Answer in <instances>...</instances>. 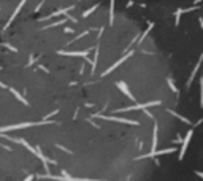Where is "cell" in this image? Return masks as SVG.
I'll return each mask as SVG.
<instances>
[{
    "instance_id": "obj_24",
    "label": "cell",
    "mask_w": 203,
    "mask_h": 181,
    "mask_svg": "<svg viewBox=\"0 0 203 181\" xmlns=\"http://www.w3.org/2000/svg\"><path fill=\"white\" fill-rule=\"evenodd\" d=\"M57 146V148H59V149H62V151H65V153H68V154H72V151H70V149H67V148H64V146H60V145H56Z\"/></svg>"
},
{
    "instance_id": "obj_26",
    "label": "cell",
    "mask_w": 203,
    "mask_h": 181,
    "mask_svg": "<svg viewBox=\"0 0 203 181\" xmlns=\"http://www.w3.org/2000/svg\"><path fill=\"white\" fill-rule=\"evenodd\" d=\"M198 22H200V27H202V30H203V18H198Z\"/></svg>"
},
{
    "instance_id": "obj_18",
    "label": "cell",
    "mask_w": 203,
    "mask_h": 181,
    "mask_svg": "<svg viewBox=\"0 0 203 181\" xmlns=\"http://www.w3.org/2000/svg\"><path fill=\"white\" fill-rule=\"evenodd\" d=\"M167 83H168V86L171 88V91H173L175 94H179V91H178V88H176V86H175L173 79H171V78H167Z\"/></svg>"
},
{
    "instance_id": "obj_9",
    "label": "cell",
    "mask_w": 203,
    "mask_h": 181,
    "mask_svg": "<svg viewBox=\"0 0 203 181\" xmlns=\"http://www.w3.org/2000/svg\"><path fill=\"white\" fill-rule=\"evenodd\" d=\"M27 2V0H21V3H19V5L18 6H16V10H14V11H13V15H11V18H10V21L8 22H6V24H5V27H3V30H6V29H8V26L10 24H11V22L13 21H14V18H16V16H18L19 15V11H21V8H22V6H24V3Z\"/></svg>"
},
{
    "instance_id": "obj_23",
    "label": "cell",
    "mask_w": 203,
    "mask_h": 181,
    "mask_svg": "<svg viewBox=\"0 0 203 181\" xmlns=\"http://www.w3.org/2000/svg\"><path fill=\"white\" fill-rule=\"evenodd\" d=\"M75 30H73L72 27H64V33H73Z\"/></svg>"
},
{
    "instance_id": "obj_22",
    "label": "cell",
    "mask_w": 203,
    "mask_h": 181,
    "mask_svg": "<svg viewBox=\"0 0 203 181\" xmlns=\"http://www.w3.org/2000/svg\"><path fill=\"white\" fill-rule=\"evenodd\" d=\"M65 18L68 19V21H72L73 24H76V22H78V19H76V18H72V16H70V15H65Z\"/></svg>"
},
{
    "instance_id": "obj_6",
    "label": "cell",
    "mask_w": 203,
    "mask_h": 181,
    "mask_svg": "<svg viewBox=\"0 0 203 181\" xmlns=\"http://www.w3.org/2000/svg\"><path fill=\"white\" fill-rule=\"evenodd\" d=\"M132 56H133V51H132V53H128L127 56H122V57H121L119 60H117V62H114V64H113V65H111V67H110V68H108V70H105V72L102 73V76H106V75H110L111 72H114V70H116L117 67L121 65V64H122V62H126V60H127L128 57H132Z\"/></svg>"
},
{
    "instance_id": "obj_21",
    "label": "cell",
    "mask_w": 203,
    "mask_h": 181,
    "mask_svg": "<svg viewBox=\"0 0 203 181\" xmlns=\"http://www.w3.org/2000/svg\"><path fill=\"white\" fill-rule=\"evenodd\" d=\"M198 6H189V8H182V11L184 13H191V11H194V10H197Z\"/></svg>"
},
{
    "instance_id": "obj_8",
    "label": "cell",
    "mask_w": 203,
    "mask_h": 181,
    "mask_svg": "<svg viewBox=\"0 0 203 181\" xmlns=\"http://www.w3.org/2000/svg\"><path fill=\"white\" fill-rule=\"evenodd\" d=\"M117 88H119L121 91H122V94L124 95H127V99H130L132 102H137V99H135V95H132V92L128 91V88H127V84L124 81H117Z\"/></svg>"
},
{
    "instance_id": "obj_12",
    "label": "cell",
    "mask_w": 203,
    "mask_h": 181,
    "mask_svg": "<svg viewBox=\"0 0 203 181\" xmlns=\"http://www.w3.org/2000/svg\"><path fill=\"white\" fill-rule=\"evenodd\" d=\"M178 148L176 146H173V148H165V149H159V151H155L154 153V156H162V154H171V153H175Z\"/></svg>"
},
{
    "instance_id": "obj_15",
    "label": "cell",
    "mask_w": 203,
    "mask_h": 181,
    "mask_svg": "<svg viewBox=\"0 0 203 181\" xmlns=\"http://www.w3.org/2000/svg\"><path fill=\"white\" fill-rule=\"evenodd\" d=\"M114 24V0H110V26Z\"/></svg>"
},
{
    "instance_id": "obj_27",
    "label": "cell",
    "mask_w": 203,
    "mask_h": 181,
    "mask_svg": "<svg viewBox=\"0 0 203 181\" xmlns=\"http://www.w3.org/2000/svg\"><path fill=\"white\" fill-rule=\"evenodd\" d=\"M200 2H202V0H195L194 3H195V5H198V3H200Z\"/></svg>"
},
{
    "instance_id": "obj_25",
    "label": "cell",
    "mask_w": 203,
    "mask_h": 181,
    "mask_svg": "<svg viewBox=\"0 0 203 181\" xmlns=\"http://www.w3.org/2000/svg\"><path fill=\"white\" fill-rule=\"evenodd\" d=\"M195 175L200 176V178H203V172H198V170H195Z\"/></svg>"
},
{
    "instance_id": "obj_16",
    "label": "cell",
    "mask_w": 203,
    "mask_h": 181,
    "mask_svg": "<svg viewBox=\"0 0 203 181\" xmlns=\"http://www.w3.org/2000/svg\"><path fill=\"white\" fill-rule=\"evenodd\" d=\"M182 13H184V11H182V8H178V10H176V13H175V18H176V19H175V26H179Z\"/></svg>"
},
{
    "instance_id": "obj_2",
    "label": "cell",
    "mask_w": 203,
    "mask_h": 181,
    "mask_svg": "<svg viewBox=\"0 0 203 181\" xmlns=\"http://www.w3.org/2000/svg\"><path fill=\"white\" fill-rule=\"evenodd\" d=\"M49 121H41V122H21V124H14V126H6L2 127V133L8 132V130H18V129H24V127H32V126H40V124H48Z\"/></svg>"
},
{
    "instance_id": "obj_17",
    "label": "cell",
    "mask_w": 203,
    "mask_h": 181,
    "mask_svg": "<svg viewBox=\"0 0 203 181\" xmlns=\"http://www.w3.org/2000/svg\"><path fill=\"white\" fill-rule=\"evenodd\" d=\"M68 21V19H60V21H57V22H52V24H49L48 27H45V29H51V27H57V26H62V24H65V22Z\"/></svg>"
},
{
    "instance_id": "obj_4",
    "label": "cell",
    "mask_w": 203,
    "mask_h": 181,
    "mask_svg": "<svg viewBox=\"0 0 203 181\" xmlns=\"http://www.w3.org/2000/svg\"><path fill=\"white\" fill-rule=\"evenodd\" d=\"M95 118H102L105 121H114V122H121V124H130V126H138L137 121H130V119H126V118H116V116H102L100 113L95 115Z\"/></svg>"
},
{
    "instance_id": "obj_11",
    "label": "cell",
    "mask_w": 203,
    "mask_h": 181,
    "mask_svg": "<svg viewBox=\"0 0 203 181\" xmlns=\"http://www.w3.org/2000/svg\"><path fill=\"white\" fill-rule=\"evenodd\" d=\"M168 113H170V115H173L175 118H178L179 121H181V122H184V124H187V126H191V121H189L187 118H186V116H182V115H178L176 111H173V110H168Z\"/></svg>"
},
{
    "instance_id": "obj_3",
    "label": "cell",
    "mask_w": 203,
    "mask_h": 181,
    "mask_svg": "<svg viewBox=\"0 0 203 181\" xmlns=\"http://www.w3.org/2000/svg\"><path fill=\"white\" fill-rule=\"evenodd\" d=\"M192 137H194V130L191 129V130H187V133H186L184 140H182V145H181V149H179L178 160H182V159H184V154H186V151H187V146H189V143H191Z\"/></svg>"
},
{
    "instance_id": "obj_7",
    "label": "cell",
    "mask_w": 203,
    "mask_h": 181,
    "mask_svg": "<svg viewBox=\"0 0 203 181\" xmlns=\"http://www.w3.org/2000/svg\"><path fill=\"white\" fill-rule=\"evenodd\" d=\"M202 62H203V54H200V57H198L197 64H195V67H194V70H192L191 76L187 78V83H186V88H187V89L192 86V81H194V78H195V75H197V72L200 70V65H202Z\"/></svg>"
},
{
    "instance_id": "obj_20",
    "label": "cell",
    "mask_w": 203,
    "mask_h": 181,
    "mask_svg": "<svg viewBox=\"0 0 203 181\" xmlns=\"http://www.w3.org/2000/svg\"><path fill=\"white\" fill-rule=\"evenodd\" d=\"M200 108H203V78H200Z\"/></svg>"
},
{
    "instance_id": "obj_1",
    "label": "cell",
    "mask_w": 203,
    "mask_h": 181,
    "mask_svg": "<svg viewBox=\"0 0 203 181\" xmlns=\"http://www.w3.org/2000/svg\"><path fill=\"white\" fill-rule=\"evenodd\" d=\"M160 105V100H154V102H148V103H135L133 106H127V108H119L116 110V113H121V111H133V110H144L148 106H157Z\"/></svg>"
},
{
    "instance_id": "obj_14",
    "label": "cell",
    "mask_w": 203,
    "mask_h": 181,
    "mask_svg": "<svg viewBox=\"0 0 203 181\" xmlns=\"http://www.w3.org/2000/svg\"><path fill=\"white\" fill-rule=\"evenodd\" d=\"M8 89L11 91V94H13V95H14L16 99L19 100V102H22V103H24V105H29V102H27V100H26L24 97H22V95H21V94H19V92H18V91H16V89H13V88H8Z\"/></svg>"
},
{
    "instance_id": "obj_10",
    "label": "cell",
    "mask_w": 203,
    "mask_h": 181,
    "mask_svg": "<svg viewBox=\"0 0 203 181\" xmlns=\"http://www.w3.org/2000/svg\"><path fill=\"white\" fill-rule=\"evenodd\" d=\"M60 56H75V57H86L89 51H59Z\"/></svg>"
},
{
    "instance_id": "obj_5",
    "label": "cell",
    "mask_w": 203,
    "mask_h": 181,
    "mask_svg": "<svg viewBox=\"0 0 203 181\" xmlns=\"http://www.w3.org/2000/svg\"><path fill=\"white\" fill-rule=\"evenodd\" d=\"M157 132H159V126L157 122H154V130H152V146H151V153L146 154L143 157H154V153L157 151Z\"/></svg>"
},
{
    "instance_id": "obj_19",
    "label": "cell",
    "mask_w": 203,
    "mask_h": 181,
    "mask_svg": "<svg viewBox=\"0 0 203 181\" xmlns=\"http://www.w3.org/2000/svg\"><path fill=\"white\" fill-rule=\"evenodd\" d=\"M97 6H99V5H94V6H90L89 10H86V11L83 13V16H84V18H87V16H89L90 13H94V11H95V10H97Z\"/></svg>"
},
{
    "instance_id": "obj_13",
    "label": "cell",
    "mask_w": 203,
    "mask_h": 181,
    "mask_svg": "<svg viewBox=\"0 0 203 181\" xmlns=\"http://www.w3.org/2000/svg\"><path fill=\"white\" fill-rule=\"evenodd\" d=\"M152 27H154V22H149V24H148V29L144 30V32H143V35H141L140 38H138V45H140V43H143V40L148 37V33H149L151 30H152Z\"/></svg>"
}]
</instances>
